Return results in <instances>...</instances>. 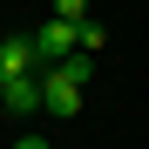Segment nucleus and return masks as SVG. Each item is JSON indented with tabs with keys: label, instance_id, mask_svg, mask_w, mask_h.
I'll return each mask as SVG.
<instances>
[{
	"label": "nucleus",
	"instance_id": "7ed1b4c3",
	"mask_svg": "<svg viewBox=\"0 0 149 149\" xmlns=\"http://www.w3.org/2000/svg\"><path fill=\"white\" fill-rule=\"evenodd\" d=\"M20 74H41L34 34H0V81H20Z\"/></svg>",
	"mask_w": 149,
	"mask_h": 149
},
{
	"label": "nucleus",
	"instance_id": "f257e3e1",
	"mask_svg": "<svg viewBox=\"0 0 149 149\" xmlns=\"http://www.w3.org/2000/svg\"><path fill=\"white\" fill-rule=\"evenodd\" d=\"M81 47V20H61V14H47L41 27H34V61L41 68H54L61 54H74Z\"/></svg>",
	"mask_w": 149,
	"mask_h": 149
},
{
	"label": "nucleus",
	"instance_id": "20e7f679",
	"mask_svg": "<svg viewBox=\"0 0 149 149\" xmlns=\"http://www.w3.org/2000/svg\"><path fill=\"white\" fill-rule=\"evenodd\" d=\"M41 109V74H20V81H0V115H34Z\"/></svg>",
	"mask_w": 149,
	"mask_h": 149
},
{
	"label": "nucleus",
	"instance_id": "f03ea898",
	"mask_svg": "<svg viewBox=\"0 0 149 149\" xmlns=\"http://www.w3.org/2000/svg\"><path fill=\"white\" fill-rule=\"evenodd\" d=\"M41 115H81V81H68L61 68H41Z\"/></svg>",
	"mask_w": 149,
	"mask_h": 149
},
{
	"label": "nucleus",
	"instance_id": "39448f33",
	"mask_svg": "<svg viewBox=\"0 0 149 149\" xmlns=\"http://www.w3.org/2000/svg\"><path fill=\"white\" fill-rule=\"evenodd\" d=\"M81 47H88V54H102V47H109V27H102V20H95V14L81 20Z\"/></svg>",
	"mask_w": 149,
	"mask_h": 149
},
{
	"label": "nucleus",
	"instance_id": "0eeeda50",
	"mask_svg": "<svg viewBox=\"0 0 149 149\" xmlns=\"http://www.w3.org/2000/svg\"><path fill=\"white\" fill-rule=\"evenodd\" d=\"M14 149H47V136H20V142H14Z\"/></svg>",
	"mask_w": 149,
	"mask_h": 149
},
{
	"label": "nucleus",
	"instance_id": "423d86ee",
	"mask_svg": "<svg viewBox=\"0 0 149 149\" xmlns=\"http://www.w3.org/2000/svg\"><path fill=\"white\" fill-rule=\"evenodd\" d=\"M54 14L61 20H88V0H54Z\"/></svg>",
	"mask_w": 149,
	"mask_h": 149
}]
</instances>
